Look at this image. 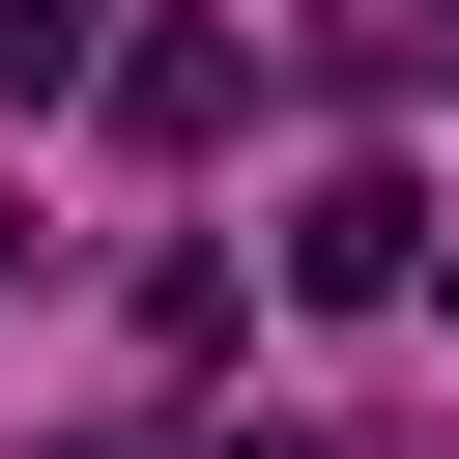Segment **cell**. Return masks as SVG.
<instances>
[{
  "instance_id": "6da1fadb",
  "label": "cell",
  "mask_w": 459,
  "mask_h": 459,
  "mask_svg": "<svg viewBox=\"0 0 459 459\" xmlns=\"http://www.w3.org/2000/svg\"><path fill=\"white\" fill-rule=\"evenodd\" d=\"M402 258H430V201H402V172H316V201H287V287H316V316H373Z\"/></svg>"
},
{
  "instance_id": "7a4b0ae2",
  "label": "cell",
  "mask_w": 459,
  "mask_h": 459,
  "mask_svg": "<svg viewBox=\"0 0 459 459\" xmlns=\"http://www.w3.org/2000/svg\"><path fill=\"white\" fill-rule=\"evenodd\" d=\"M230 115H258L230 29H115V143H230Z\"/></svg>"
},
{
  "instance_id": "3957f363",
  "label": "cell",
  "mask_w": 459,
  "mask_h": 459,
  "mask_svg": "<svg viewBox=\"0 0 459 459\" xmlns=\"http://www.w3.org/2000/svg\"><path fill=\"white\" fill-rule=\"evenodd\" d=\"M86 86H115V29L86 0H0V115H86Z\"/></svg>"
},
{
  "instance_id": "277c9868",
  "label": "cell",
  "mask_w": 459,
  "mask_h": 459,
  "mask_svg": "<svg viewBox=\"0 0 459 459\" xmlns=\"http://www.w3.org/2000/svg\"><path fill=\"white\" fill-rule=\"evenodd\" d=\"M230 459H316V430H230Z\"/></svg>"
},
{
  "instance_id": "5b68a950",
  "label": "cell",
  "mask_w": 459,
  "mask_h": 459,
  "mask_svg": "<svg viewBox=\"0 0 459 459\" xmlns=\"http://www.w3.org/2000/svg\"><path fill=\"white\" fill-rule=\"evenodd\" d=\"M0 287H29V201H0Z\"/></svg>"
},
{
  "instance_id": "8992f818",
  "label": "cell",
  "mask_w": 459,
  "mask_h": 459,
  "mask_svg": "<svg viewBox=\"0 0 459 459\" xmlns=\"http://www.w3.org/2000/svg\"><path fill=\"white\" fill-rule=\"evenodd\" d=\"M430 57H459V29H430Z\"/></svg>"
}]
</instances>
